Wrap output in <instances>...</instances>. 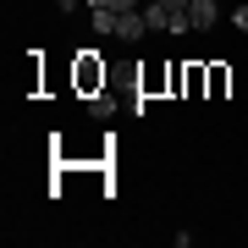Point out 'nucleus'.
<instances>
[{
  "mask_svg": "<svg viewBox=\"0 0 248 248\" xmlns=\"http://www.w3.org/2000/svg\"><path fill=\"white\" fill-rule=\"evenodd\" d=\"M143 33H149V22H143V11H122V22H116V39H127V45H138Z\"/></svg>",
  "mask_w": 248,
  "mask_h": 248,
  "instance_id": "f257e3e1",
  "label": "nucleus"
},
{
  "mask_svg": "<svg viewBox=\"0 0 248 248\" xmlns=\"http://www.w3.org/2000/svg\"><path fill=\"white\" fill-rule=\"evenodd\" d=\"M187 17H193V28L204 33V28H215V17H221V0H193V6H187Z\"/></svg>",
  "mask_w": 248,
  "mask_h": 248,
  "instance_id": "f03ea898",
  "label": "nucleus"
},
{
  "mask_svg": "<svg viewBox=\"0 0 248 248\" xmlns=\"http://www.w3.org/2000/svg\"><path fill=\"white\" fill-rule=\"evenodd\" d=\"M171 17H177V6H166V0H149L143 6V22L149 28H171Z\"/></svg>",
  "mask_w": 248,
  "mask_h": 248,
  "instance_id": "7ed1b4c3",
  "label": "nucleus"
},
{
  "mask_svg": "<svg viewBox=\"0 0 248 248\" xmlns=\"http://www.w3.org/2000/svg\"><path fill=\"white\" fill-rule=\"evenodd\" d=\"M232 22H237L243 33H248V6H237V11H232Z\"/></svg>",
  "mask_w": 248,
  "mask_h": 248,
  "instance_id": "20e7f679",
  "label": "nucleus"
},
{
  "mask_svg": "<svg viewBox=\"0 0 248 248\" xmlns=\"http://www.w3.org/2000/svg\"><path fill=\"white\" fill-rule=\"evenodd\" d=\"M110 6H116V11H138V0H110Z\"/></svg>",
  "mask_w": 248,
  "mask_h": 248,
  "instance_id": "39448f33",
  "label": "nucleus"
},
{
  "mask_svg": "<svg viewBox=\"0 0 248 248\" xmlns=\"http://www.w3.org/2000/svg\"><path fill=\"white\" fill-rule=\"evenodd\" d=\"M166 6H177V11H187V6H193V0H166Z\"/></svg>",
  "mask_w": 248,
  "mask_h": 248,
  "instance_id": "423d86ee",
  "label": "nucleus"
},
{
  "mask_svg": "<svg viewBox=\"0 0 248 248\" xmlns=\"http://www.w3.org/2000/svg\"><path fill=\"white\" fill-rule=\"evenodd\" d=\"M72 6H78V0H55V11H72Z\"/></svg>",
  "mask_w": 248,
  "mask_h": 248,
  "instance_id": "0eeeda50",
  "label": "nucleus"
}]
</instances>
